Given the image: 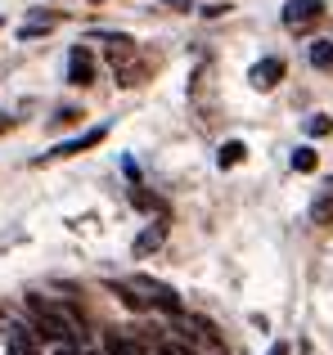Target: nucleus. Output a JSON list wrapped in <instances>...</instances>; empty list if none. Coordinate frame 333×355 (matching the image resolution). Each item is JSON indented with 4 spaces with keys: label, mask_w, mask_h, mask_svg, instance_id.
Returning a JSON list of instances; mask_svg holds the SVG:
<instances>
[{
    "label": "nucleus",
    "mask_w": 333,
    "mask_h": 355,
    "mask_svg": "<svg viewBox=\"0 0 333 355\" xmlns=\"http://www.w3.org/2000/svg\"><path fill=\"white\" fill-rule=\"evenodd\" d=\"M104 135H108V126H90L86 135H77V139H63V144H59V148H50L45 157H72V153H86V148H90V144H99ZM45 157H41V162H45Z\"/></svg>",
    "instance_id": "5"
},
{
    "label": "nucleus",
    "mask_w": 333,
    "mask_h": 355,
    "mask_svg": "<svg viewBox=\"0 0 333 355\" xmlns=\"http://www.w3.org/2000/svg\"><path fill=\"white\" fill-rule=\"evenodd\" d=\"M293 171H316V148H293Z\"/></svg>",
    "instance_id": "11"
},
{
    "label": "nucleus",
    "mask_w": 333,
    "mask_h": 355,
    "mask_svg": "<svg viewBox=\"0 0 333 355\" xmlns=\"http://www.w3.org/2000/svg\"><path fill=\"white\" fill-rule=\"evenodd\" d=\"M68 81L72 86H86V81H95V59H90V50H72L68 54Z\"/></svg>",
    "instance_id": "6"
},
{
    "label": "nucleus",
    "mask_w": 333,
    "mask_h": 355,
    "mask_svg": "<svg viewBox=\"0 0 333 355\" xmlns=\"http://www.w3.org/2000/svg\"><path fill=\"white\" fill-rule=\"evenodd\" d=\"M27 315H32V324H36V333L41 338H50V342H68L72 347V338H77V320H72L63 306H54V302H45V297H36V293H27Z\"/></svg>",
    "instance_id": "1"
},
{
    "label": "nucleus",
    "mask_w": 333,
    "mask_h": 355,
    "mask_svg": "<svg viewBox=\"0 0 333 355\" xmlns=\"http://www.w3.org/2000/svg\"><path fill=\"white\" fill-rule=\"evenodd\" d=\"M59 355H77V347H68V342H63V347H59Z\"/></svg>",
    "instance_id": "15"
},
{
    "label": "nucleus",
    "mask_w": 333,
    "mask_h": 355,
    "mask_svg": "<svg viewBox=\"0 0 333 355\" xmlns=\"http://www.w3.org/2000/svg\"><path fill=\"white\" fill-rule=\"evenodd\" d=\"M95 5H99V0H95Z\"/></svg>",
    "instance_id": "16"
},
{
    "label": "nucleus",
    "mask_w": 333,
    "mask_h": 355,
    "mask_svg": "<svg viewBox=\"0 0 333 355\" xmlns=\"http://www.w3.org/2000/svg\"><path fill=\"white\" fill-rule=\"evenodd\" d=\"M135 288L144 293V302H149V306H162L166 315H180V311H185V306H180V297H176L166 284H158V279H135Z\"/></svg>",
    "instance_id": "2"
},
{
    "label": "nucleus",
    "mask_w": 333,
    "mask_h": 355,
    "mask_svg": "<svg viewBox=\"0 0 333 355\" xmlns=\"http://www.w3.org/2000/svg\"><path fill=\"white\" fill-rule=\"evenodd\" d=\"M271 355H289V342H275V347H271Z\"/></svg>",
    "instance_id": "14"
},
{
    "label": "nucleus",
    "mask_w": 333,
    "mask_h": 355,
    "mask_svg": "<svg viewBox=\"0 0 333 355\" xmlns=\"http://www.w3.org/2000/svg\"><path fill=\"white\" fill-rule=\"evenodd\" d=\"M320 14H325V0H289V5H284V23L289 27H307V23H316Z\"/></svg>",
    "instance_id": "4"
},
{
    "label": "nucleus",
    "mask_w": 333,
    "mask_h": 355,
    "mask_svg": "<svg viewBox=\"0 0 333 355\" xmlns=\"http://www.w3.org/2000/svg\"><path fill=\"white\" fill-rule=\"evenodd\" d=\"M311 68H333V41H316V45H311Z\"/></svg>",
    "instance_id": "9"
},
{
    "label": "nucleus",
    "mask_w": 333,
    "mask_h": 355,
    "mask_svg": "<svg viewBox=\"0 0 333 355\" xmlns=\"http://www.w3.org/2000/svg\"><path fill=\"white\" fill-rule=\"evenodd\" d=\"M162 243V225H153V230H144L140 239H135V257H144V252H153Z\"/></svg>",
    "instance_id": "10"
},
{
    "label": "nucleus",
    "mask_w": 333,
    "mask_h": 355,
    "mask_svg": "<svg viewBox=\"0 0 333 355\" xmlns=\"http://www.w3.org/2000/svg\"><path fill=\"white\" fill-rule=\"evenodd\" d=\"M248 157V144L244 139H225V144H221V153H216V162H221V171H230V166H239Z\"/></svg>",
    "instance_id": "8"
},
{
    "label": "nucleus",
    "mask_w": 333,
    "mask_h": 355,
    "mask_svg": "<svg viewBox=\"0 0 333 355\" xmlns=\"http://www.w3.org/2000/svg\"><path fill=\"white\" fill-rule=\"evenodd\" d=\"M50 27H54V18H32V23H23V32H18V36H23V41H36V36L50 32Z\"/></svg>",
    "instance_id": "12"
},
{
    "label": "nucleus",
    "mask_w": 333,
    "mask_h": 355,
    "mask_svg": "<svg viewBox=\"0 0 333 355\" xmlns=\"http://www.w3.org/2000/svg\"><path fill=\"white\" fill-rule=\"evenodd\" d=\"M284 77V59L280 54H271V59H262L253 72H248V81H253V90H275Z\"/></svg>",
    "instance_id": "3"
},
{
    "label": "nucleus",
    "mask_w": 333,
    "mask_h": 355,
    "mask_svg": "<svg viewBox=\"0 0 333 355\" xmlns=\"http://www.w3.org/2000/svg\"><path fill=\"white\" fill-rule=\"evenodd\" d=\"M329 130H333V117H325V113L307 117V135H329Z\"/></svg>",
    "instance_id": "13"
},
{
    "label": "nucleus",
    "mask_w": 333,
    "mask_h": 355,
    "mask_svg": "<svg viewBox=\"0 0 333 355\" xmlns=\"http://www.w3.org/2000/svg\"><path fill=\"white\" fill-rule=\"evenodd\" d=\"M104 355H149V351H144V342L126 338V333H108V338H104Z\"/></svg>",
    "instance_id": "7"
}]
</instances>
